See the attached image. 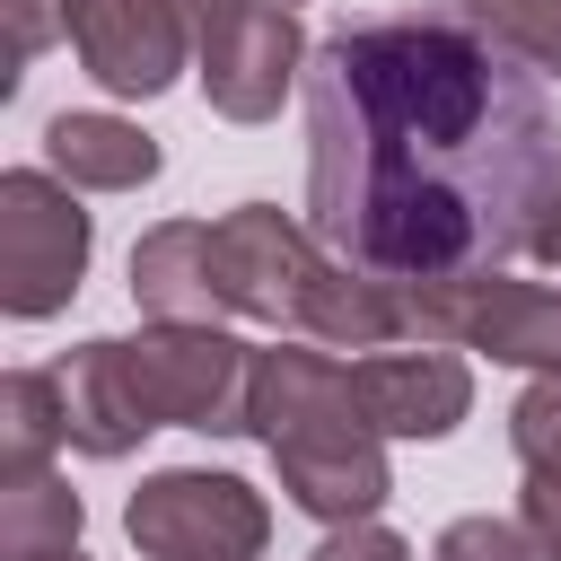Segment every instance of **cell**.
Segmentation results:
<instances>
[{
    "instance_id": "obj_4",
    "label": "cell",
    "mask_w": 561,
    "mask_h": 561,
    "mask_svg": "<svg viewBox=\"0 0 561 561\" xmlns=\"http://www.w3.org/2000/svg\"><path fill=\"white\" fill-rule=\"evenodd\" d=\"M193 18V70H202V96L228 114V123H272L289 79H307V35L289 9L272 0H184Z\"/></svg>"
},
{
    "instance_id": "obj_12",
    "label": "cell",
    "mask_w": 561,
    "mask_h": 561,
    "mask_svg": "<svg viewBox=\"0 0 561 561\" xmlns=\"http://www.w3.org/2000/svg\"><path fill=\"white\" fill-rule=\"evenodd\" d=\"M298 333H307L316 351H351V359L394 351V342H412V324H403V280H377V272H351V263L324 254V272H316V289H307V307H298Z\"/></svg>"
},
{
    "instance_id": "obj_15",
    "label": "cell",
    "mask_w": 561,
    "mask_h": 561,
    "mask_svg": "<svg viewBox=\"0 0 561 561\" xmlns=\"http://www.w3.org/2000/svg\"><path fill=\"white\" fill-rule=\"evenodd\" d=\"M508 438H517V465H526L517 517H526V535L543 543V561H561V368H543V377L517 394Z\"/></svg>"
},
{
    "instance_id": "obj_23",
    "label": "cell",
    "mask_w": 561,
    "mask_h": 561,
    "mask_svg": "<svg viewBox=\"0 0 561 561\" xmlns=\"http://www.w3.org/2000/svg\"><path fill=\"white\" fill-rule=\"evenodd\" d=\"M272 9H289V18H298V0H272Z\"/></svg>"
},
{
    "instance_id": "obj_16",
    "label": "cell",
    "mask_w": 561,
    "mask_h": 561,
    "mask_svg": "<svg viewBox=\"0 0 561 561\" xmlns=\"http://www.w3.org/2000/svg\"><path fill=\"white\" fill-rule=\"evenodd\" d=\"M79 491L44 473H0V561H79Z\"/></svg>"
},
{
    "instance_id": "obj_9",
    "label": "cell",
    "mask_w": 561,
    "mask_h": 561,
    "mask_svg": "<svg viewBox=\"0 0 561 561\" xmlns=\"http://www.w3.org/2000/svg\"><path fill=\"white\" fill-rule=\"evenodd\" d=\"M61 35L105 96H158L175 70H193L184 0H61Z\"/></svg>"
},
{
    "instance_id": "obj_17",
    "label": "cell",
    "mask_w": 561,
    "mask_h": 561,
    "mask_svg": "<svg viewBox=\"0 0 561 561\" xmlns=\"http://www.w3.org/2000/svg\"><path fill=\"white\" fill-rule=\"evenodd\" d=\"M53 447H70L61 377H53V368H18V377L0 386V473H44Z\"/></svg>"
},
{
    "instance_id": "obj_1",
    "label": "cell",
    "mask_w": 561,
    "mask_h": 561,
    "mask_svg": "<svg viewBox=\"0 0 561 561\" xmlns=\"http://www.w3.org/2000/svg\"><path fill=\"white\" fill-rule=\"evenodd\" d=\"M552 158L561 131L535 70L465 18H368L307 61V228L351 272H500L526 254Z\"/></svg>"
},
{
    "instance_id": "obj_18",
    "label": "cell",
    "mask_w": 561,
    "mask_h": 561,
    "mask_svg": "<svg viewBox=\"0 0 561 561\" xmlns=\"http://www.w3.org/2000/svg\"><path fill=\"white\" fill-rule=\"evenodd\" d=\"M473 35H491L500 53H517L526 70L561 79V0H456Z\"/></svg>"
},
{
    "instance_id": "obj_14",
    "label": "cell",
    "mask_w": 561,
    "mask_h": 561,
    "mask_svg": "<svg viewBox=\"0 0 561 561\" xmlns=\"http://www.w3.org/2000/svg\"><path fill=\"white\" fill-rule=\"evenodd\" d=\"M131 298L149 307V324H219V289H210V219H167L131 245Z\"/></svg>"
},
{
    "instance_id": "obj_21",
    "label": "cell",
    "mask_w": 561,
    "mask_h": 561,
    "mask_svg": "<svg viewBox=\"0 0 561 561\" xmlns=\"http://www.w3.org/2000/svg\"><path fill=\"white\" fill-rule=\"evenodd\" d=\"M44 35H61V0H9V79H18V61H26ZM9 79H0V88H9Z\"/></svg>"
},
{
    "instance_id": "obj_2",
    "label": "cell",
    "mask_w": 561,
    "mask_h": 561,
    "mask_svg": "<svg viewBox=\"0 0 561 561\" xmlns=\"http://www.w3.org/2000/svg\"><path fill=\"white\" fill-rule=\"evenodd\" d=\"M245 430L272 447L280 491L324 526H368L394 491L386 438L368 430V412L351 394V359H333V351H254Z\"/></svg>"
},
{
    "instance_id": "obj_6",
    "label": "cell",
    "mask_w": 561,
    "mask_h": 561,
    "mask_svg": "<svg viewBox=\"0 0 561 561\" xmlns=\"http://www.w3.org/2000/svg\"><path fill=\"white\" fill-rule=\"evenodd\" d=\"M123 368L158 430H245L254 351L228 324H149L140 342H123Z\"/></svg>"
},
{
    "instance_id": "obj_7",
    "label": "cell",
    "mask_w": 561,
    "mask_h": 561,
    "mask_svg": "<svg viewBox=\"0 0 561 561\" xmlns=\"http://www.w3.org/2000/svg\"><path fill=\"white\" fill-rule=\"evenodd\" d=\"M131 543L149 561H254L263 535H272V508L254 482L237 473H202V465H167L131 491L123 508Z\"/></svg>"
},
{
    "instance_id": "obj_19",
    "label": "cell",
    "mask_w": 561,
    "mask_h": 561,
    "mask_svg": "<svg viewBox=\"0 0 561 561\" xmlns=\"http://www.w3.org/2000/svg\"><path fill=\"white\" fill-rule=\"evenodd\" d=\"M430 561H543V543L526 535V517H456L438 543H430Z\"/></svg>"
},
{
    "instance_id": "obj_22",
    "label": "cell",
    "mask_w": 561,
    "mask_h": 561,
    "mask_svg": "<svg viewBox=\"0 0 561 561\" xmlns=\"http://www.w3.org/2000/svg\"><path fill=\"white\" fill-rule=\"evenodd\" d=\"M526 254H535V263H561V158H552V175H543V193H535V219H526Z\"/></svg>"
},
{
    "instance_id": "obj_5",
    "label": "cell",
    "mask_w": 561,
    "mask_h": 561,
    "mask_svg": "<svg viewBox=\"0 0 561 561\" xmlns=\"http://www.w3.org/2000/svg\"><path fill=\"white\" fill-rule=\"evenodd\" d=\"M88 272V210L53 167H9L0 175V307L18 324L70 307Z\"/></svg>"
},
{
    "instance_id": "obj_13",
    "label": "cell",
    "mask_w": 561,
    "mask_h": 561,
    "mask_svg": "<svg viewBox=\"0 0 561 561\" xmlns=\"http://www.w3.org/2000/svg\"><path fill=\"white\" fill-rule=\"evenodd\" d=\"M44 167L70 193H140L158 175V140L123 114H53L44 123Z\"/></svg>"
},
{
    "instance_id": "obj_10",
    "label": "cell",
    "mask_w": 561,
    "mask_h": 561,
    "mask_svg": "<svg viewBox=\"0 0 561 561\" xmlns=\"http://www.w3.org/2000/svg\"><path fill=\"white\" fill-rule=\"evenodd\" d=\"M351 394H359L377 438H447L473 412V368L447 342H421V351L394 342V351L351 359Z\"/></svg>"
},
{
    "instance_id": "obj_3",
    "label": "cell",
    "mask_w": 561,
    "mask_h": 561,
    "mask_svg": "<svg viewBox=\"0 0 561 561\" xmlns=\"http://www.w3.org/2000/svg\"><path fill=\"white\" fill-rule=\"evenodd\" d=\"M403 324H412V342L491 351L517 368H561V289L552 280H508V272L403 280Z\"/></svg>"
},
{
    "instance_id": "obj_11",
    "label": "cell",
    "mask_w": 561,
    "mask_h": 561,
    "mask_svg": "<svg viewBox=\"0 0 561 561\" xmlns=\"http://www.w3.org/2000/svg\"><path fill=\"white\" fill-rule=\"evenodd\" d=\"M53 377H61V421H70V447L79 456H131L158 430L140 412V386L123 368V342H79Z\"/></svg>"
},
{
    "instance_id": "obj_20",
    "label": "cell",
    "mask_w": 561,
    "mask_h": 561,
    "mask_svg": "<svg viewBox=\"0 0 561 561\" xmlns=\"http://www.w3.org/2000/svg\"><path fill=\"white\" fill-rule=\"evenodd\" d=\"M307 561H412V543H403V535H386V526L368 517V526H333Z\"/></svg>"
},
{
    "instance_id": "obj_8",
    "label": "cell",
    "mask_w": 561,
    "mask_h": 561,
    "mask_svg": "<svg viewBox=\"0 0 561 561\" xmlns=\"http://www.w3.org/2000/svg\"><path fill=\"white\" fill-rule=\"evenodd\" d=\"M316 272H324L316 228L280 219L272 202H245V210L210 219V289H219V316L298 324V307H307Z\"/></svg>"
}]
</instances>
